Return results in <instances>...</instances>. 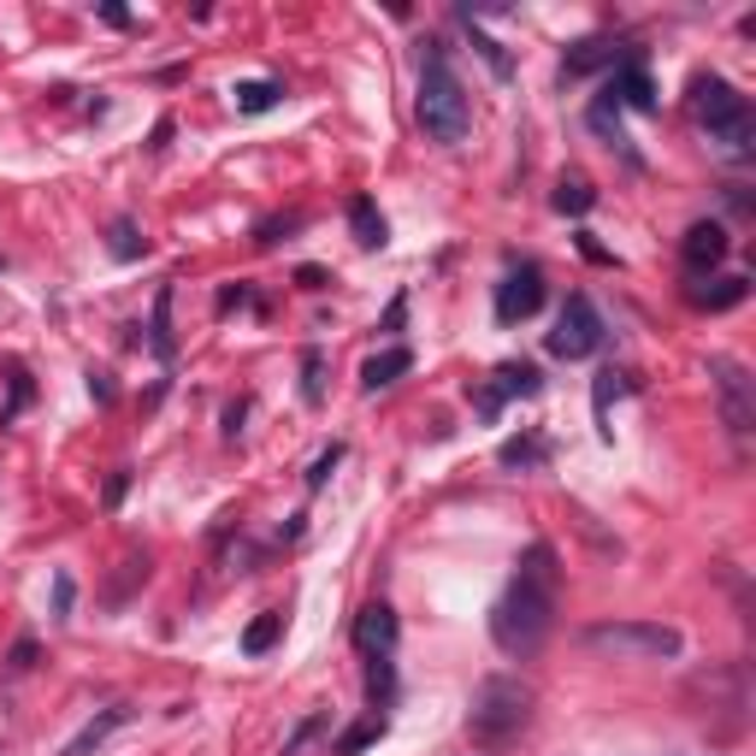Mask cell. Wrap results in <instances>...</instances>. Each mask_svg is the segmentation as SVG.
I'll return each mask as SVG.
<instances>
[{
  "label": "cell",
  "instance_id": "6da1fadb",
  "mask_svg": "<svg viewBox=\"0 0 756 756\" xmlns=\"http://www.w3.org/2000/svg\"><path fill=\"white\" fill-rule=\"evenodd\" d=\"M556 591H561L556 549H549L544 538L526 544V556L514 561L503 597L491 603V644L514 662L532 657V650L549 639V627H556Z\"/></svg>",
  "mask_w": 756,
  "mask_h": 756
},
{
  "label": "cell",
  "instance_id": "7a4b0ae2",
  "mask_svg": "<svg viewBox=\"0 0 756 756\" xmlns=\"http://www.w3.org/2000/svg\"><path fill=\"white\" fill-rule=\"evenodd\" d=\"M414 118H420L426 143H438V148L468 143L473 101H468V83H461V72L450 65V48H443V42H426V54H420V95H414Z\"/></svg>",
  "mask_w": 756,
  "mask_h": 756
},
{
  "label": "cell",
  "instance_id": "3957f363",
  "mask_svg": "<svg viewBox=\"0 0 756 756\" xmlns=\"http://www.w3.org/2000/svg\"><path fill=\"white\" fill-rule=\"evenodd\" d=\"M532 721V685L514 674H491L479 680L473 710H468V738L479 750H503L508 738H521V727Z\"/></svg>",
  "mask_w": 756,
  "mask_h": 756
},
{
  "label": "cell",
  "instance_id": "277c9868",
  "mask_svg": "<svg viewBox=\"0 0 756 756\" xmlns=\"http://www.w3.org/2000/svg\"><path fill=\"white\" fill-rule=\"evenodd\" d=\"M692 113L703 136L727 154V160H750V143H756V118H750V101L733 90L727 77H697L692 83Z\"/></svg>",
  "mask_w": 756,
  "mask_h": 756
},
{
  "label": "cell",
  "instance_id": "5b68a950",
  "mask_svg": "<svg viewBox=\"0 0 756 756\" xmlns=\"http://www.w3.org/2000/svg\"><path fill=\"white\" fill-rule=\"evenodd\" d=\"M579 639L597 657H621V662H674L685 650L680 627H668V621H597Z\"/></svg>",
  "mask_w": 756,
  "mask_h": 756
},
{
  "label": "cell",
  "instance_id": "8992f818",
  "mask_svg": "<svg viewBox=\"0 0 756 756\" xmlns=\"http://www.w3.org/2000/svg\"><path fill=\"white\" fill-rule=\"evenodd\" d=\"M603 337H609V325H603V314H597V302L574 290V296L561 302V314H556V332H549L544 343H549L556 360H591L597 349H603Z\"/></svg>",
  "mask_w": 756,
  "mask_h": 756
},
{
  "label": "cell",
  "instance_id": "52a82bcc",
  "mask_svg": "<svg viewBox=\"0 0 756 756\" xmlns=\"http://www.w3.org/2000/svg\"><path fill=\"white\" fill-rule=\"evenodd\" d=\"M710 378H715V397H721V420L727 432L745 443L750 426H756V397H750V372L738 367L733 355H710Z\"/></svg>",
  "mask_w": 756,
  "mask_h": 756
},
{
  "label": "cell",
  "instance_id": "ba28073f",
  "mask_svg": "<svg viewBox=\"0 0 756 756\" xmlns=\"http://www.w3.org/2000/svg\"><path fill=\"white\" fill-rule=\"evenodd\" d=\"M544 272L532 266V261H521V266H508L503 272V284H496V296H491V307H496V325H521V319H532L544 307Z\"/></svg>",
  "mask_w": 756,
  "mask_h": 756
},
{
  "label": "cell",
  "instance_id": "9c48e42d",
  "mask_svg": "<svg viewBox=\"0 0 756 756\" xmlns=\"http://www.w3.org/2000/svg\"><path fill=\"white\" fill-rule=\"evenodd\" d=\"M603 101H609L615 113H621V107H632V113H657V83H650L644 60L615 65V77L603 83Z\"/></svg>",
  "mask_w": 756,
  "mask_h": 756
},
{
  "label": "cell",
  "instance_id": "30bf717a",
  "mask_svg": "<svg viewBox=\"0 0 756 756\" xmlns=\"http://www.w3.org/2000/svg\"><path fill=\"white\" fill-rule=\"evenodd\" d=\"M397 639H402V627H397V609L390 603H367L355 615V650L360 657H390V650H397Z\"/></svg>",
  "mask_w": 756,
  "mask_h": 756
},
{
  "label": "cell",
  "instance_id": "8fae6325",
  "mask_svg": "<svg viewBox=\"0 0 756 756\" xmlns=\"http://www.w3.org/2000/svg\"><path fill=\"white\" fill-rule=\"evenodd\" d=\"M727 249H733V237H727L721 219H697V225L680 237V254H685V266H692V272H715L721 261H727Z\"/></svg>",
  "mask_w": 756,
  "mask_h": 756
},
{
  "label": "cell",
  "instance_id": "7c38bea8",
  "mask_svg": "<svg viewBox=\"0 0 756 756\" xmlns=\"http://www.w3.org/2000/svg\"><path fill=\"white\" fill-rule=\"evenodd\" d=\"M627 60H639V48H627L615 36H591V42L567 48V77H586V72H597V65H627Z\"/></svg>",
  "mask_w": 756,
  "mask_h": 756
},
{
  "label": "cell",
  "instance_id": "4fadbf2b",
  "mask_svg": "<svg viewBox=\"0 0 756 756\" xmlns=\"http://www.w3.org/2000/svg\"><path fill=\"white\" fill-rule=\"evenodd\" d=\"M125 721H130V703H113V710H101L95 721H90V727H83L77 738H72V745H65L60 756H95L101 745H107V738L118 733V727H125Z\"/></svg>",
  "mask_w": 756,
  "mask_h": 756
},
{
  "label": "cell",
  "instance_id": "5bb4252c",
  "mask_svg": "<svg viewBox=\"0 0 756 756\" xmlns=\"http://www.w3.org/2000/svg\"><path fill=\"white\" fill-rule=\"evenodd\" d=\"M538 390H544V372L532 367V360H503V367H496V385H491L496 402H508V397H538Z\"/></svg>",
  "mask_w": 756,
  "mask_h": 756
},
{
  "label": "cell",
  "instance_id": "9a60e30c",
  "mask_svg": "<svg viewBox=\"0 0 756 756\" xmlns=\"http://www.w3.org/2000/svg\"><path fill=\"white\" fill-rule=\"evenodd\" d=\"M402 372H414V355H408L402 343L397 349H378L367 367H360V390H385V385H397Z\"/></svg>",
  "mask_w": 756,
  "mask_h": 756
},
{
  "label": "cell",
  "instance_id": "2e32d148",
  "mask_svg": "<svg viewBox=\"0 0 756 756\" xmlns=\"http://www.w3.org/2000/svg\"><path fill=\"white\" fill-rule=\"evenodd\" d=\"M349 231H355V243H360V249H385V243H390L385 213H378V201H372V196H355V201H349Z\"/></svg>",
  "mask_w": 756,
  "mask_h": 756
},
{
  "label": "cell",
  "instance_id": "e0dca14e",
  "mask_svg": "<svg viewBox=\"0 0 756 756\" xmlns=\"http://www.w3.org/2000/svg\"><path fill=\"white\" fill-rule=\"evenodd\" d=\"M237 113H272V107H279V101H284V83L279 77H249V83H237Z\"/></svg>",
  "mask_w": 756,
  "mask_h": 756
},
{
  "label": "cell",
  "instance_id": "ac0fdd59",
  "mask_svg": "<svg viewBox=\"0 0 756 756\" xmlns=\"http://www.w3.org/2000/svg\"><path fill=\"white\" fill-rule=\"evenodd\" d=\"M496 461H503V468H544V461H549V443L532 438V432H521V438H508L503 450H496Z\"/></svg>",
  "mask_w": 756,
  "mask_h": 756
},
{
  "label": "cell",
  "instance_id": "d6986e66",
  "mask_svg": "<svg viewBox=\"0 0 756 756\" xmlns=\"http://www.w3.org/2000/svg\"><path fill=\"white\" fill-rule=\"evenodd\" d=\"M745 296H750V279H738V272H733V279H715V290H692V302L710 307V314H721V307H738Z\"/></svg>",
  "mask_w": 756,
  "mask_h": 756
},
{
  "label": "cell",
  "instance_id": "ffe728a7",
  "mask_svg": "<svg viewBox=\"0 0 756 756\" xmlns=\"http://www.w3.org/2000/svg\"><path fill=\"white\" fill-rule=\"evenodd\" d=\"M107 254H113V261H136V254H148V237L136 231V219H113V225H107Z\"/></svg>",
  "mask_w": 756,
  "mask_h": 756
},
{
  "label": "cell",
  "instance_id": "44dd1931",
  "mask_svg": "<svg viewBox=\"0 0 756 756\" xmlns=\"http://www.w3.org/2000/svg\"><path fill=\"white\" fill-rule=\"evenodd\" d=\"M385 733H390V721H385V715H367V721H360V727H349V733H343L332 750H337V756H360L367 745H378V738H385Z\"/></svg>",
  "mask_w": 756,
  "mask_h": 756
},
{
  "label": "cell",
  "instance_id": "7402d4cb",
  "mask_svg": "<svg viewBox=\"0 0 756 756\" xmlns=\"http://www.w3.org/2000/svg\"><path fill=\"white\" fill-rule=\"evenodd\" d=\"M621 390H632L627 385V372H615V367H603V372H597V397H591V408H597V432H615V426H609V397H621Z\"/></svg>",
  "mask_w": 756,
  "mask_h": 756
},
{
  "label": "cell",
  "instance_id": "603a6c76",
  "mask_svg": "<svg viewBox=\"0 0 756 756\" xmlns=\"http://www.w3.org/2000/svg\"><path fill=\"white\" fill-rule=\"evenodd\" d=\"M148 343H154V355H160V360H171V349H178V343H171V290H160V296H154Z\"/></svg>",
  "mask_w": 756,
  "mask_h": 756
},
{
  "label": "cell",
  "instance_id": "cb8c5ba5",
  "mask_svg": "<svg viewBox=\"0 0 756 756\" xmlns=\"http://www.w3.org/2000/svg\"><path fill=\"white\" fill-rule=\"evenodd\" d=\"M591 201H597V189L586 178H561L556 183V213H591Z\"/></svg>",
  "mask_w": 756,
  "mask_h": 756
},
{
  "label": "cell",
  "instance_id": "d4e9b609",
  "mask_svg": "<svg viewBox=\"0 0 756 756\" xmlns=\"http://www.w3.org/2000/svg\"><path fill=\"white\" fill-rule=\"evenodd\" d=\"M279 632H284V615H261V621H249L243 650H249V657H266V650L279 644Z\"/></svg>",
  "mask_w": 756,
  "mask_h": 756
},
{
  "label": "cell",
  "instance_id": "484cf974",
  "mask_svg": "<svg viewBox=\"0 0 756 756\" xmlns=\"http://www.w3.org/2000/svg\"><path fill=\"white\" fill-rule=\"evenodd\" d=\"M319 372H325V355L307 349V355H302V402H307V408L325 402V378H319Z\"/></svg>",
  "mask_w": 756,
  "mask_h": 756
},
{
  "label": "cell",
  "instance_id": "4316f807",
  "mask_svg": "<svg viewBox=\"0 0 756 756\" xmlns=\"http://www.w3.org/2000/svg\"><path fill=\"white\" fill-rule=\"evenodd\" d=\"M7 385H12V402L0 408V426H12V420H19L24 408H30V372H24V367H12V372H7Z\"/></svg>",
  "mask_w": 756,
  "mask_h": 756
},
{
  "label": "cell",
  "instance_id": "83f0119b",
  "mask_svg": "<svg viewBox=\"0 0 756 756\" xmlns=\"http://www.w3.org/2000/svg\"><path fill=\"white\" fill-rule=\"evenodd\" d=\"M307 225V213H284V219H261V225H254V243H261V249H272V243H279V237L284 231H302Z\"/></svg>",
  "mask_w": 756,
  "mask_h": 756
},
{
  "label": "cell",
  "instance_id": "f1b7e54d",
  "mask_svg": "<svg viewBox=\"0 0 756 756\" xmlns=\"http://www.w3.org/2000/svg\"><path fill=\"white\" fill-rule=\"evenodd\" d=\"M343 461V443H325V450L314 455V468H307V491H319L325 479H332V468Z\"/></svg>",
  "mask_w": 756,
  "mask_h": 756
},
{
  "label": "cell",
  "instance_id": "f546056e",
  "mask_svg": "<svg viewBox=\"0 0 756 756\" xmlns=\"http://www.w3.org/2000/svg\"><path fill=\"white\" fill-rule=\"evenodd\" d=\"M461 24H468V19H461ZM468 30H473V24H468ZM473 48L491 60V72H496V77H508V54H503V48H496L491 36H479V30H473Z\"/></svg>",
  "mask_w": 756,
  "mask_h": 756
},
{
  "label": "cell",
  "instance_id": "4dcf8cb0",
  "mask_svg": "<svg viewBox=\"0 0 756 756\" xmlns=\"http://www.w3.org/2000/svg\"><path fill=\"white\" fill-rule=\"evenodd\" d=\"M72 597H77L72 574H54V615H60V621H65V615H72Z\"/></svg>",
  "mask_w": 756,
  "mask_h": 756
},
{
  "label": "cell",
  "instance_id": "1f68e13d",
  "mask_svg": "<svg viewBox=\"0 0 756 756\" xmlns=\"http://www.w3.org/2000/svg\"><path fill=\"white\" fill-rule=\"evenodd\" d=\"M125 491H130V473L118 468V473L107 479V508H118V503H125Z\"/></svg>",
  "mask_w": 756,
  "mask_h": 756
},
{
  "label": "cell",
  "instance_id": "d6a6232c",
  "mask_svg": "<svg viewBox=\"0 0 756 756\" xmlns=\"http://www.w3.org/2000/svg\"><path fill=\"white\" fill-rule=\"evenodd\" d=\"M30 662H36V644H30V639H19V644H12V668H19V674H24Z\"/></svg>",
  "mask_w": 756,
  "mask_h": 756
},
{
  "label": "cell",
  "instance_id": "836d02e7",
  "mask_svg": "<svg viewBox=\"0 0 756 756\" xmlns=\"http://www.w3.org/2000/svg\"><path fill=\"white\" fill-rule=\"evenodd\" d=\"M296 284H302V290H325V272H319V266H302Z\"/></svg>",
  "mask_w": 756,
  "mask_h": 756
},
{
  "label": "cell",
  "instance_id": "e575fe53",
  "mask_svg": "<svg viewBox=\"0 0 756 756\" xmlns=\"http://www.w3.org/2000/svg\"><path fill=\"white\" fill-rule=\"evenodd\" d=\"M402 314H408V302L397 296V302H390V307H385V332H397V325H402Z\"/></svg>",
  "mask_w": 756,
  "mask_h": 756
},
{
  "label": "cell",
  "instance_id": "d590c367",
  "mask_svg": "<svg viewBox=\"0 0 756 756\" xmlns=\"http://www.w3.org/2000/svg\"><path fill=\"white\" fill-rule=\"evenodd\" d=\"M90 390H95V402H113V385H107V372H90Z\"/></svg>",
  "mask_w": 756,
  "mask_h": 756
}]
</instances>
